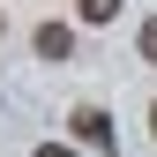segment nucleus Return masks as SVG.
Returning <instances> with one entry per match:
<instances>
[{"instance_id":"423d86ee","label":"nucleus","mask_w":157,"mask_h":157,"mask_svg":"<svg viewBox=\"0 0 157 157\" xmlns=\"http://www.w3.org/2000/svg\"><path fill=\"white\" fill-rule=\"evenodd\" d=\"M150 135H157V105H150Z\"/></svg>"},{"instance_id":"39448f33","label":"nucleus","mask_w":157,"mask_h":157,"mask_svg":"<svg viewBox=\"0 0 157 157\" xmlns=\"http://www.w3.org/2000/svg\"><path fill=\"white\" fill-rule=\"evenodd\" d=\"M37 157H75V150H67V142H45V150H37Z\"/></svg>"},{"instance_id":"f257e3e1","label":"nucleus","mask_w":157,"mask_h":157,"mask_svg":"<svg viewBox=\"0 0 157 157\" xmlns=\"http://www.w3.org/2000/svg\"><path fill=\"white\" fill-rule=\"evenodd\" d=\"M75 135H82V142L90 150H112V120H105V112H97V105H82V112H75V120H67Z\"/></svg>"},{"instance_id":"20e7f679","label":"nucleus","mask_w":157,"mask_h":157,"mask_svg":"<svg viewBox=\"0 0 157 157\" xmlns=\"http://www.w3.org/2000/svg\"><path fill=\"white\" fill-rule=\"evenodd\" d=\"M142 60H157V15L142 23Z\"/></svg>"},{"instance_id":"f03ea898","label":"nucleus","mask_w":157,"mask_h":157,"mask_svg":"<svg viewBox=\"0 0 157 157\" xmlns=\"http://www.w3.org/2000/svg\"><path fill=\"white\" fill-rule=\"evenodd\" d=\"M67 52H75V30L67 23H45V30H37V60H67Z\"/></svg>"},{"instance_id":"7ed1b4c3","label":"nucleus","mask_w":157,"mask_h":157,"mask_svg":"<svg viewBox=\"0 0 157 157\" xmlns=\"http://www.w3.org/2000/svg\"><path fill=\"white\" fill-rule=\"evenodd\" d=\"M75 8H82V23H112V15H120V0H75Z\"/></svg>"}]
</instances>
